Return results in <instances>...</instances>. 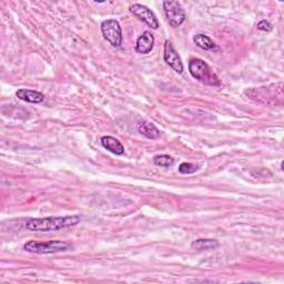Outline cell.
Returning <instances> with one entry per match:
<instances>
[{
    "instance_id": "6da1fadb",
    "label": "cell",
    "mask_w": 284,
    "mask_h": 284,
    "mask_svg": "<svg viewBox=\"0 0 284 284\" xmlns=\"http://www.w3.org/2000/svg\"><path fill=\"white\" fill-rule=\"evenodd\" d=\"M80 220L81 219L79 216L30 219L26 223V229L32 231V232H50V231H58L77 226Z\"/></svg>"
},
{
    "instance_id": "3957f363",
    "label": "cell",
    "mask_w": 284,
    "mask_h": 284,
    "mask_svg": "<svg viewBox=\"0 0 284 284\" xmlns=\"http://www.w3.org/2000/svg\"><path fill=\"white\" fill-rule=\"evenodd\" d=\"M71 244L64 241H49V242H39V241H29L23 245V248L27 252L36 254H53L59 252H64L69 250Z\"/></svg>"
},
{
    "instance_id": "8992f818",
    "label": "cell",
    "mask_w": 284,
    "mask_h": 284,
    "mask_svg": "<svg viewBox=\"0 0 284 284\" xmlns=\"http://www.w3.org/2000/svg\"><path fill=\"white\" fill-rule=\"evenodd\" d=\"M130 11H131L135 17L139 18L140 20L146 22L149 27L153 29L159 28V21L157 16L151 9L148 8L147 6L140 4H133L132 6H130Z\"/></svg>"
},
{
    "instance_id": "7c38bea8",
    "label": "cell",
    "mask_w": 284,
    "mask_h": 284,
    "mask_svg": "<svg viewBox=\"0 0 284 284\" xmlns=\"http://www.w3.org/2000/svg\"><path fill=\"white\" fill-rule=\"evenodd\" d=\"M191 246L197 251L215 250V248L219 246V242L217 240H212V239H199L193 241L191 243Z\"/></svg>"
},
{
    "instance_id": "8fae6325",
    "label": "cell",
    "mask_w": 284,
    "mask_h": 284,
    "mask_svg": "<svg viewBox=\"0 0 284 284\" xmlns=\"http://www.w3.org/2000/svg\"><path fill=\"white\" fill-rule=\"evenodd\" d=\"M138 131L142 135H145L146 138L151 140L159 138L160 135V131L158 130V128L155 126V124H152L151 122H148V121H142L138 124Z\"/></svg>"
},
{
    "instance_id": "5bb4252c",
    "label": "cell",
    "mask_w": 284,
    "mask_h": 284,
    "mask_svg": "<svg viewBox=\"0 0 284 284\" xmlns=\"http://www.w3.org/2000/svg\"><path fill=\"white\" fill-rule=\"evenodd\" d=\"M153 162H155V164L158 165V167L170 168L174 164V159L168 155H161V156L155 157V159H153Z\"/></svg>"
},
{
    "instance_id": "30bf717a",
    "label": "cell",
    "mask_w": 284,
    "mask_h": 284,
    "mask_svg": "<svg viewBox=\"0 0 284 284\" xmlns=\"http://www.w3.org/2000/svg\"><path fill=\"white\" fill-rule=\"evenodd\" d=\"M101 144L103 146L104 149H106L108 151L115 153V155L121 156L124 153V147L122 146L121 142L114 138L110 137V135H105V137L101 138Z\"/></svg>"
},
{
    "instance_id": "277c9868",
    "label": "cell",
    "mask_w": 284,
    "mask_h": 284,
    "mask_svg": "<svg viewBox=\"0 0 284 284\" xmlns=\"http://www.w3.org/2000/svg\"><path fill=\"white\" fill-rule=\"evenodd\" d=\"M101 32L106 41L114 46L120 47L122 44V30L120 23L116 19L104 20L101 23Z\"/></svg>"
},
{
    "instance_id": "ba28073f",
    "label": "cell",
    "mask_w": 284,
    "mask_h": 284,
    "mask_svg": "<svg viewBox=\"0 0 284 284\" xmlns=\"http://www.w3.org/2000/svg\"><path fill=\"white\" fill-rule=\"evenodd\" d=\"M153 45H155V37L149 31H145L142 33L137 40V45H135V51L142 55H147V53L151 52L153 49Z\"/></svg>"
},
{
    "instance_id": "9a60e30c",
    "label": "cell",
    "mask_w": 284,
    "mask_h": 284,
    "mask_svg": "<svg viewBox=\"0 0 284 284\" xmlns=\"http://www.w3.org/2000/svg\"><path fill=\"white\" fill-rule=\"evenodd\" d=\"M197 170H198L197 165L189 162H183L179 165V172L182 174H191L194 173Z\"/></svg>"
},
{
    "instance_id": "5b68a950",
    "label": "cell",
    "mask_w": 284,
    "mask_h": 284,
    "mask_svg": "<svg viewBox=\"0 0 284 284\" xmlns=\"http://www.w3.org/2000/svg\"><path fill=\"white\" fill-rule=\"evenodd\" d=\"M163 10L169 23L172 27L181 26L186 20V14L182 6L178 2H164Z\"/></svg>"
},
{
    "instance_id": "7a4b0ae2",
    "label": "cell",
    "mask_w": 284,
    "mask_h": 284,
    "mask_svg": "<svg viewBox=\"0 0 284 284\" xmlns=\"http://www.w3.org/2000/svg\"><path fill=\"white\" fill-rule=\"evenodd\" d=\"M189 71L194 79L200 81L201 84L208 86H220L221 81L218 76L213 73L209 64L201 59H192L189 62Z\"/></svg>"
},
{
    "instance_id": "52a82bcc",
    "label": "cell",
    "mask_w": 284,
    "mask_h": 284,
    "mask_svg": "<svg viewBox=\"0 0 284 284\" xmlns=\"http://www.w3.org/2000/svg\"><path fill=\"white\" fill-rule=\"evenodd\" d=\"M164 61L167 62L169 66L172 68L175 73L182 74L183 71V63L181 61L180 56L178 55V52L173 48L172 44L170 41H165L164 44V53H163Z\"/></svg>"
},
{
    "instance_id": "2e32d148",
    "label": "cell",
    "mask_w": 284,
    "mask_h": 284,
    "mask_svg": "<svg viewBox=\"0 0 284 284\" xmlns=\"http://www.w3.org/2000/svg\"><path fill=\"white\" fill-rule=\"evenodd\" d=\"M258 29L261 31H265V32H270L272 30V25L266 20H262L258 23Z\"/></svg>"
},
{
    "instance_id": "4fadbf2b",
    "label": "cell",
    "mask_w": 284,
    "mask_h": 284,
    "mask_svg": "<svg viewBox=\"0 0 284 284\" xmlns=\"http://www.w3.org/2000/svg\"><path fill=\"white\" fill-rule=\"evenodd\" d=\"M193 41H194V44L199 47V48L203 49V50H212L216 48L215 41L203 33H199L195 36V37L193 38Z\"/></svg>"
},
{
    "instance_id": "9c48e42d",
    "label": "cell",
    "mask_w": 284,
    "mask_h": 284,
    "mask_svg": "<svg viewBox=\"0 0 284 284\" xmlns=\"http://www.w3.org/2000/svg\"><path fill=\"white\" fill-rule=\"evenodd\" d=\"M16 96L22 101L30 103H40L45 100V96L43 93L36 90H30V89H19Z\"/></svg>"
}]
</instances>
